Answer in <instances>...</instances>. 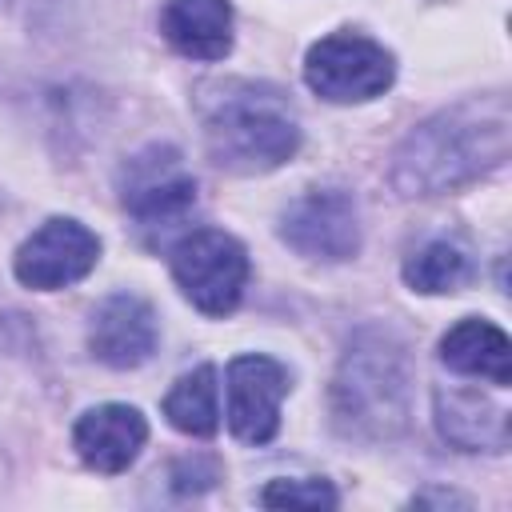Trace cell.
Instances as JSON below:
<instances>
[{
    "mask_svg": "<svg viewBox=\"0 0 512 512\" xmlns=\"http://www.w3.org/2000/svg\"><path fill=\"white\" fill-rule=\"evenodd\" d=\"M280 236L308 260H352L360 252V212L340 188H312L288 204Z\"/></svg>",
    "mask_w": 512,
    "mask_h": 512,
    "instance_id": "cell-7",
    "label": "cell"
},
{
    "mask_svg": "<svg viewBox=\"0 0 512 512\" xmlns=\"http://www.w3.org/2000/svg\"><path fill=\"white\" fill-rule=\"evenodd\" d=\"M260 504H268V508H336V492L328 480H316V476L272 480L260 492Z\"/></svg>",
    "mask_w": 512,
    "mask_h": 512,
    "instance_id": "cell-17",
    "label": "cell"
},
{
    "mask_svg": "<svg viewBox=\"0 0 512 512\" xmlns=\"http://www.w3.org/2000/svg\"><path fill=\"white\" fill-rule=\"evenodd\" d=\"M508 96H472L404 136L392 156V184L400 196H436L480 180L508 160Z\"/></svg>",
    "mask_w": 512,
    "mask_h": 512,
    "instance_id": "cell-1",
    "label": "cell"
},
{
    "mask_svg": "<svg viewBox=\"0 0 512 512\" xmlns=\"http://www.w3.org/2000/svg\"><path fill=\"white\" fill-rule=\"evenodd\" d=\"M204 144L216 168L256 176L296 156L300 124L276 88L228 84L204 108Z\"/></svg>",
    "mask_w": 512,
    "mask_h": 512,
    "instance_id": "cell-3",
    "label": "cell"
},
{
    "mask_svg": "<svg viewBox=\"0 0 512 512\" xmlns=\"http://www.w3.org/2000/svg\"><path fill=\"white\" fill-rule=\"evenodd\" d=\"M228 428L244 444H268L280 428L288 372L272 356H236L228 364Z\"/></svg>",
    "mask_w": 512,
    "mask_h": 512,
    "instance_id": "cell-8",
    "label": "cell"
},
{
    "mask_svg": "<svg viewBox=\"0 0 512 512\" xmlns=\"http://www.w3.org/2000/svg\"><path fill=\"white\" fill-rule=\"evenodd\" d=\"M156 312L132 292L108 296L88 324V348L108 368H140L156 352Z\"/></svg>",
    "mask_w": 512,
    "mask_h": 512,
    "instance_id": "cell-10",
    "label": "cell"
},
{
    "mask_svg": "<svg viewBox=\"0 0 512 512\" xmlns=\"http://www.w3.org/2000/svg\"><path fill=\"white\" fill-rule=\"evenodd\" d=\"M396 76V60L384 44L360 32H332L304 56V84L332 104H360L380 96Z\"/></svg>",
    "mask_w": 512,
    "mask_h": 512,
    "instance_id": "cell-5",
    "label": "cell"
},
{
    "mask_svg": "<svg viewBox=\"0 0 512 512\" xmlns=\"http://www.w3.org/2000/svg\"><path fill=\"white\" fill-rule=\"evenodd\" d=\"M164 416L184 436H212L220 428V384H216V368L212 364H200V368L184 372L172 384V392L164 396Z\"/></svg>",
    "mask_w": 512,
    "mask_h": 512,
    "instance_id": "cell-15",
    "label": "cell"
},
{
    "mask_svg": "<svg viewBox=\"0 0 512 512\" xmlns=\"http://www.w3.org/2000/svg\"><path fill=\"white\" fill-rule=\"evenodd\" d=\"M120 188H124V208L140 224L180 220L196 204V180L172 148H144L140 156H132Z\"/></svg>",
    "mask_w": 512,
    "mask_h": 512,
    "instance_id": "cell-9",
    "label": "cell"
},
{
    "mask_svg": "<svg viewBox=\"0 0 512 512\" xmlns=\"http://www.w3.org/2000/svg\"><path fill=\"white\" fill-rule=\"evenodd\" d=\"M412 368L400 340L388 332H360L332 380V416L344 436L388 440L408 424Z\"/></svg>",
    "mask_w": 512,
    "mask_h": 512,
    "instance_id": "cell-2",
    "label": "cell"
},
{
    "mask_svg": "<svg viewBox=\"0 0 512 512\" xmlns=\"http://www.w3.org/2000/svg\"><path fill=\"white\" fill-rule=\"evenodd\" d=\"M144 440H148V420L132 404L88 408L72 428V444H76L80 460L96 472H108V476L124 472L140 456Z\"/></svg>",
    "mask_w": 512,
    "mask_h": 512,
    "instance_id": "cell-11",
    "label": "cell"
},
{
    "mask_svg": "<svg viewBox=\"0 0 512 512\" xmlns=\"http://www.w3.org/2000/svg\"><path fill=\"white\" fill-rule=\"evenodd\" d=\"M436 424L440 436L464 452H504L508 448V408L492 404L472 388H440L436 392Z\"/></svg>",
    "mask_w": 512,
    "mask_h": 512,
    "instance_id": "cell-13",
    "label": "cell"
},
{
    "mask_svg": "<svg viewBox=\"0 0 512 512\" xmlns=\"http://www.w3.org/2000/svg\"><path fill=\"white\" fill-rule=\"evenodd\" d=\"M472 280V264H468V252L456 248L452 240H432L424 244L408 264H404V284L412 292H456Z\"/></svg>",
    "mask_w": 512,
    "mask_h": 512,
    "instance_id": "cell-16",
    "label": "cell"
},
{
    "mask_svg": "<svg viewBox=\"0 0 512 512\" xmlns=\"http://www.w3.org/2000/svg\"><path fill=\"white\" fill-rule=\"evenodd\" d=\"M160 32L188 60H224L232 48V4L228 0H164Z\"/></svg>",
    "mask_w": 512,
    "mask_h": 512,
    "instance_id": "cell-12",
    "label": "cell"
},
{
    "mask_svg": "<svg viewBox=\"0 0 512 512\" xmlns=\"http://www.w3.org/2000/svg\"><path fill=\"white\" fill-rule=\"evenodd\" d=\"M172 280L204 316H228L248 284V252L220 228L188 232L172 248Z\"/></svg>",
    "mask_w": 512,
    "mask_h": 512,
    "instance_id": "cell-4",
    "label": "cell"
},
{
    "mask_svg": "<svg viewBox=\"0 0 512 512\" xmlns=\"http://www.w3.org/2000/svg\"><path fill=\"white\" fill-rule=\"evenodd\" d=\"M96 260H100L96 232H88L80 220L52 216L16 248L12 272L24 288L56 292V288H68V284L84 280L96 268Z\"/></svg>",
    "mask_w": 512,
    "mask_h": 512,
    "instance_id": "cell-6",
    "label": "cell"
},
{
    "mask_svg": "<svg viewBox=\"0 0 512 512\" xmlns=\"http://www.w3.org/2000/svg\"><path fill=\"white\" fill-rule=\"evenodd\" d=\"M440 360H444V368H452L460 376H480L496 388H504L512 380V344H508V336L496 324L476 320V316H468V320H460L444 332Z\"/></svg>",
    "mask_w": 512,
    "mask_h": 512,
    "instance_id": "cell-14",
    "label": "cell"
}]
</instances>
